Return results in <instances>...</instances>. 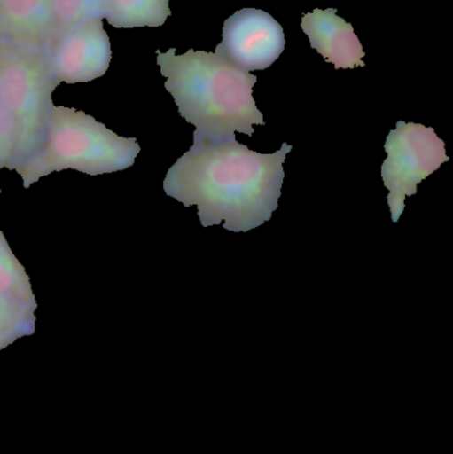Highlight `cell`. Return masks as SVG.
<instances>
[{
    "mask_svg": "<svg viewBox=\"0 0 453 454\" xmlns=\"http://www.w3.org/2000/svg\"><path fill=\"white\" fill-rule=\"evenodd\" d=\"M170 0H104L103 19L114 28L161 27L172 15Z\"/></svg>",
    "mask_w": 453,
    "mask_h": 454,
    "instance_id": "10",
    "label": "cell"
},
{
    "mask_svg": "<svg viewBox=\"0 0 453 454\" xmlns=\"http://www.w3.org/2000/svg\"><path fill=\"white\" fill-rule=\"evenodd\" d=\"M103 2L104 0H51V24L47 44L84 21L103 19Z\"/></svg>",
    "mask_w": 453,
    "mask_h": 454,
    "instance_id": "12",
    "label": "cell"
},
{
    "mask_svg": "<svg viewBox=\"0 0 453 454\" xmlns=\"http://www.w3.org/2000/svg\"><path fill=\"white\" fill-rule=\"evenodd\" d=\"M385 149L387 159L382 167L383 184L390 192L391 217L398 223L407 197L415 196L418 185L449 162V157L446 143L435 129L415 122L398 121L395 130L387 136Z\"/></svg>",
    "mask_w": 453,
    "mask_h": 454,
    "instance_id": "5",
    "label": "cell"
},
{
    "mask_svg": "<svg viewBox=\"0 0 453 454\" xmlns=\"http://www.w3.org/2000/svg\"><path fill=\"white\" fill-rule=\"evenodd\" d=\"M58 85L43 51L0 40V101L18 124L21 164L44 141Z\"/></svg>",
    "mask_w": 453,
    "mask_h": 454,
    "instance_id": "4",
    "label": "cell"
},
{
    "mask_svg": "<svg viewBox=\"0 0 453 454\" xmlns=\"http://www.w3.org/2000/svg\"><path fill=\"white\" fill-rule=\"evenodd\" d=\"M45 58L58 84H79L103 77L111 66V40L96 18L79 24L45 45Z\"/></svg>",
    "mask_w": 453,
    "mask_h": 454,
    "instance_id": "6",
    "label": "cell"
},
{
    "mask_svg": "<svg viewBox=\"0 0 453 454\" xmlns=\"http://www.w3.org/2000/svg\"><path fill=\"white\" fill-rule=\"evenodd\" d=\"M5 347H8L7 344L0 339V349L5 348Z\"/></svg>",
    "mask_w": 453,
    "mask_h": 454,
    "instance_id": "14",
    "label": "cell"
},
{
    "mask_svg": "<svg viewBox=\"0 0 453 454\" xmlns=\"http://www.w3.org/2000/svg\"><path fill=\"white\" fill-rule=\"evenodd\" d=\"M0 295L24 306L37 309L36 299L26 269L13 255L4 234L0 231Z\"/></svg>",
    "mask_w": 453,
    "mask_h": 454,
    "instance_id": "11",
    "label": "cell"
},
{
    "mask_svg": "<svg viewBox=\"0 0 453 454\" xmlns=\"http://www.w3.org/2000/svg\"><path fill=\"white\" fill-rule=\"evenodd\" d=\"M51 24V0H0V40L44 51Z\"/></svg>",
    "mask_w": 453,
    "mask_h": 454,
    "instance_id": "9",
    "label": "cell"
},
{
    "mask_svg": "<svg viewBox=\"0 0 453 454\" xmlns=\"http://www.w3.org/2000/svg\"><path fill=\"white\" fill-rule=\"evenodd\" d=\"M285 45L284 28L270 13L242 8L226 19L215 52L244 71H262L276 63Z\"/></svg>",
    "mask_w": 453,
    "mask_h": 454,
    "instance_id": "7",
    "label": "cell"
},
{
    "mask_svg": "<svg viewBox=\"0 0 453 454\" xmlns=\"http://www.w3.org/2000/svg\"><path fill=\"white\" fill-rule=\"evenodd\" d=\"M293 146L276 153L250 151L236 136L220 141H194L168 170L167 196L185 207H197L204 227L223 225L234 232L257 229L278 209L284 162Z\"/></svg>",
    "mask_w": 453,
    "mask_h": 454,
    "instance_id": "1",
    "label": "cell"
},
{
    "mask_svg": "<svg viewBox=\"0 0 453 454\" xmlns=\"http://www.w3.org/2000/svg\"><path fill=\"white\" fill-rule=\"evenodd\" d=\"M302 31L310 40L311 48L321 53L335 69L364 67L363 45L353 26L338 16L335 8L303 13Z\"/></svg>",
    "mask_w": 453,
    "mask_h": 454,
    "instance_id": "8",
    "label": "cell"
},
{
    "mask_svg": "<svg viewBox=\"0 0 453 454\" xmlns=\"http://www.w3.org/2000/svg\"><path fill=\"white\" fill-rule=\"evenodd\" d=\"M157 64L178 114L196 127L194 141L225 140L236 132L253 136V125H265L253 98L257 76L223 56L194 50L177 55L170 48L157 51Z\"/></svg>",
    "mask_w": 453,
    "mask_h": 454,
    "instance_id": "2",
    "label": "cell"
},
{
    "mask_svg": "<svg viewBox=\"0 0 453 454\" xmlns=\"http://www.w3.org/2000/svg\"><path fill=\"white\" fill-rule=\"evenodd\" d=\"M23 161L20 136L12 114L0 101V169L16 170Z\"/></svg>",
    "mask_w": 453,
    "mask_h": 454,
    "instance_id": "13",
    "label": "cell"
},
{
    "mask_svg": "<svg viewBox=\"0 0 453 454\" xmlns=\"http://www.w3.org/2000/svg\"><path fill=\"white\" fill-rule=\"evenodd\" d=\"M141 148L90 114L53 106L39 151L16 169L28 189L42 177L66 169L90 176L111 175L135 165Z\"/></svg>",
    "mask_w": 453,
    "mask_h": 454,
    "instance_id": "3",
    "label": "cell"
},
{
    "mask_svg": "<svg viewBox=\"0 0 453 454\" xmlns=\"http://www.w3.org/2000/svg\"><path fill=\"white\" fill-rule=\"evenodd\" d=\"M0 193H2V189H0Z\"/></svg>",
    "mask_w": 453,
    "mask_h": 454,
    "instance_id": "15",
    "label": "cell"
}]
</instances>
